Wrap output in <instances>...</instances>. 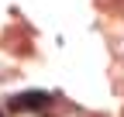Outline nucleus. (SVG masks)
<instances>
[{
  "label": "nucleus",
  "mask_w": 124,
  "mask_h": 117,
  "mask_svg": "<svg viewBox=\"0 0 124 117\" xmlns=\"http://www.w3.org/2000/svg\"><path fill=\"white\" fill-rule=\"evenodd\" d=\"M0 117H4V110H0Z\"/></svg>",
  "instance_id": "obj_2"
},
{
  "label": "nucleus",
  "mask_w": 124,
  "mask_h": 117,
  "mask_svg": "<svg viewBox=\"0 0 124 117\" xmlns=\"http://www.w3.org/2000/svg\"><path fill=\"white\" fill-rule=\"evenodd\" d=\"M48 103H52V93L45 90H24L10 96V110H45Z\"/></svg>",
  "instance_id": "obj_1"
}]
</instances>
